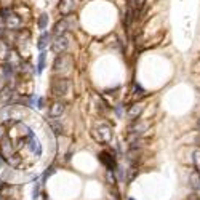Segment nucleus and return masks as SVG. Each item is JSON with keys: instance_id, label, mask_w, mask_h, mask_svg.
<instances>
[{"instance_id": "1", "label": "nucleus", "mask_w": 200, "mask_h": 200, "mask_svg": "<svg viewBox=\"0 0 200 200\" xmlns=\"http://www.w3.org/2000/svg\"><path fill=\"white\" fill-rule=\"evenodd\" d=\"M70 66H72V58L69 54L61 53L56 56V59H54V63H53V70L56 72V74H64V72L69 70Z\"/></svg>"}, {"instance_id": "2", "label": "nucleus", "mask_w": 200, "mask_h": 200, "mask_svg": "<svg viewBox=\"0 0 200 200\" xmlns=\"http://www.w3.org/2000/svg\"><path fill=\"white\" fill-rule=\"evenodd\" d=\"M93 136L98 143H109L110 138H112V130H110V126L106 123H99L96 128L93 130Z\"/></svg>"}, {"instance_id": "3", "label": "nucleus", "mask_w": 200, "mask_h": 200, "mask_svg": "<svg viewBox=\"0 0 200 200\" xmlns=\"http://www.w3.org/2000/svg\"><path fill=\"white\" fill-rule=\"evenodd\" d=\"M70 88V82L67 79H54L51 82V93L54 96H64Z\"/></svg>"}, {"instance_id": "4", "label": "nucleus", "mask_w": 200, "mask_h": 200, "mask_svg": "<svg viewBox=\"0 0 200 200\" xmlns=\"http://www.w3.org/2000/svg\"><path fill=\"white\" fill-rule=\"evenodd\" d=\"M2 18L5 19V24H7L8 29H19L21 27V18L18 15H15L13 11H10L8 8L2 10Z\"/></svg>"}, {"instance_id": "5", "label": "nucleus", "mask_w": 200, "mask_h": 200, "mask_svg": "<svg viewBox=\"0 0 200 200\" xmlns=\"http://www.w3.org/2000/svg\"><path fill=\"white\" fill-rule=\"evenodd\" d=\"M67 48H69V37L67 35H59V37L54 38V42L51 43V50L56 54L64 53Z\"/></svg>"}, {"instance_id": "6", "label": "nucleus", "mask_w": 200, "mask_h": 200, "mask_svg": "<svg viewBox=\"0 0 200 200\" xmlns=\"http://www.w3.org/2000/svg\"><path fill=\"white\" fill-rule=\"evenodd\" d=\"M13 146H11V141L8 139V138H3L2 141H0V157L3 160H7L10 155H13Z\"/></svg>"}, {"instance_id": "7", "label": "nucleus", "mask_w": 200, "mask_h": 200, "mask_svg": "<svg viewBox=\"0 0 200 200\" xmlns=\"http://www.w3.org/2000/svg\"><path fill=\"white\" fill-rule=\"evenodd\" d=\"M75 5H77V0H61L59 2V11L67 16V15H70L72 11H74Z\"/></svg>"}, {"instance_id": "8", "label": "nucleus", "mask_w": 200, "mask_h": 200, "mask_svg": "<svg viewBox=\"0 0 200 200\" xmlns=\"http://www.w3.org/2000/svg\"><path fill=\"white\" fill-rule=\"evenodd\" d=\"M29 147H31V151L34 152L35 155H40L42 154V147H40V143H38V139L35 138V135L32 131H29Z\"/></svg>"}, {"instance_id": "9", "label": "nucleus", "mask_w": 200, "mask_h": 200, "mask_svg": "<svg viewBox=\"0 0 200 200\" xmlns=\"http://www.w3.org/2000/svg\"><path fill=\"white\" fill-rule=\"evenodd\" d=\"M64 110H66V104L56 101V103L51 104V107H50V115H51V117H61V115L64 114Z\"/></svg>"}, {"instance_id": "10", "label": "nucleus", "mask_w": 200, "mask_h": 200, "mask_svg": "<svg viewBox=\"0 0 200 200\" xmlns=\"http://www.w3.org/2000/svg\"><path fill=\"white\" fill-rule=\"evenodd\" d=\"M69 29V19H63V21H58L54 24V29H53V34L59 37V35H64V32Z\"/></svg>"}, {"instance_id": "11", "label": "nucleus", "mask_w": 200, "mask_h": 200, "mask_svg": "<svg viewBox=\"0 0 200 200\" xmlns=\"http://www.w3.org/2000/svg\"><path fill=\"white\" fill-rule=\"evenodd\" d=\"M11 94L13 91L10 90V88H3L2 91H0V106H7V104H10V99H11Z\"/></svg>"}, {"instance_id": "12", "label": "nucleus", "mask_w": 200, "mask_h": 200, "mask_svg": "<svg viewBox=\"0 0 200 200\" xmlns=\"http://www.w3.org/2000/svg\"><path fill=\"white\" fill-rule=\"evenodd\" d=\"M144 110V106L141 103H138V104H133V106L128 109V117H131V119H136L138 115H141V112Z\"/></svg>"}, {"instance_id": "13", "label": "nucleus", "mask_w": 200, "mask_h": 200, "mask_svg": "<svg viewBox=\"0 0 200 200\" xmlns=\"http://www.w3.org/2000/svg\"><path fill=\"white\" fill-rule=\"evenodd\" d=\"M50 40H51V35H50L48 32H43V34L40 35V38H38V43H37L38 50H45Z\"/></svg>"}, {"instance_id": "14", "label": "nucleus", "mask_w": 200, "mask_h": 200, "mask_svg": "<svg viewBox=\"0 0 200 200\" xmlns=\"http://www.w3.org/2000/svg\"><path fill=\"white\" fill-rule=\"evenodd\" d=\"M189 181H191V187L192 189H198L200 187V175L197 171H194V173L189 176Z\"/></svg>"}, {"instance_id": "15", "label": "nucleus", "mask_w": 200, "mask_h": 200, "mask_svg": "<svg viewBox=\"0 0 200 200\" xmlns=\"http://www.w3.org/2000/svg\"><path fill=\"white\" fill-rule=\"evenodd\" d=\"M5 162H7L10 166H19L21 165V157H19L18 154H13V155H10Z\"/></svg>"}, {"instance_id": "16", "label": "nucleus", "mask_w": 200, "mask_h": 200, "mask_svg": "<svg viewBox=\"0 0 200 200\" xmlns=\"http://www.w3.org/2000/svg\"><path fill=\"white\" fill-rule=\"evenodd\" d=\"M38 29H47V26H48V15L47 13H42L40 16H38Z\"/></svg>"}, {"instance_id": "17", "label": "nucleus", "mask_w": 200, "mask_h": 200, "mask_svg": "<svg viewBox=\"0 0 200 200\" xmlns=\"http://www.w3.org/2000/svg\"><path fill=\"white\" fill-rule=\"evenodd\" d=\"M10 54V48L8 45H5V43L0 40V59H7Z\"/></svg>"}, {"instance_id": "18", "label": "nucleus", "mask_w": 200, "mask_h": 200, "mask_svg": "<svg viewBox=\"0 0 200 200\" xmlns=\"http://www.w3.org/2000/svg\"><path fill=\"white\" fill-rule=\"evenodd\" d=\"M43 69H45V53H40L38 54V64H37V72L38 74H42Z\"/></svg>"}, {"instance_id": "19", "label": "nucleus", "mask_w": 200, "mask_h": 200, "mask_svg": "<svg viewBox=\"0 0 200 200\" xmlns=\"http://www.w3.org/2000/svg\"><path fill=\"white\" fill-rule=\"evenodd\" d=\"M194 162H195L197 166H200V149H197V151L194 152Z\"/></svg>"}, {"instance_id": "20", "label": "nucleus", "mask_w": 200, "mask_h": 200, "mask_svg": "<svg viewBox=\"0 0 200 200\" xmlns=\"http://www.w3.org/2000/svg\"><path fill=\"white\" fill-rule=\"evenodd\" d=\"M3 138H7V126L0 125V141H2Z\"/></svg>"}, {"instance_id": "21", "label": "nucleus", "mask_w": 200, "mask_h": 200, "mask_svg": "<svg viewBox=\"0 0 200 200\" xmlns=\"http://www.w3.org/2000/svg\"><path fill=\"white\" fill-rule=\"evenodd\" d=\"M53 173H54V168H53V166H50V168H48V170L45 171V175H43V181H45L48 176H51Z\"/></svg>"}, {"instance_id": "22", "label": "nucleus", "mask_w": 200, "mask_h": 200, "mask_svg": "<svg viewBox=\"0 0 200 200\" xmlns=\"http://www.w3.org/2000/svg\"><path fill=\"white\" fill-rule=\"evenodd\" d=\"M38 192H40V184H35V187H34V200L38 198Z\"/></svg>"}, {"instance_id": "23", "label": "nucleus", "mask_w": 200, "mask_h": 200, "mask_svg": "<svg viewBox=\"0 0 200 200\" xmlns=\"http://www.w3.org/2000/svg\"><path fill=\"white\" fill-rule=\"evenodd\" d=\"M2 163H3V162H2V157H0V166H2Z\"/></svg>"}, {"instance_id": "24", "label": "nucleus", "mask_w": 200, "mask_h": 200, "mask_svg": "<svg viewBox=\"0 0 200 200\" xmlns=\"http://www.w3.org/2000/svg\"><path fill=\"white\" fill-rule=\"evenodd\" d=\"M198 130H200V119H198Z\"/></svg>"}]
</instances>
